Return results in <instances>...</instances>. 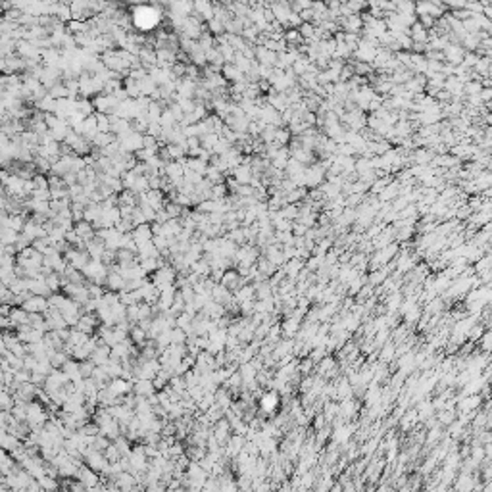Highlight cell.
I'll return each mask as SVG.
<instances>
[{
	"mask_svg": "<svg viewBox=\"0 0 492 492\" xmlns=\"http://www.w3.org/2000/svg\"><path fill=\"white\" fill-rule=\"evenodd\" d=\"M160 18H162V14L160 12H154V6L152 8H139V10H135L133 12V23L139 27L141 31H148L152 29L154 25L160 21Z\"/></svg>",
	"mask_w": 492,
	"mask_h": 492,
	"instance_id": "obj_1",
	"label": "cell"
},
{
	"mask_svg": "<svg viewBox=\"0 0 492 492\" xmlns=\"http://www.w3.org/2000/svg\"><path fill=\"white\" fill-rule=\"evenodd\" d=\"M175 281H177V271H175L173 267L164 266V267H160V269L154 271L150 283H152L158 290H164V288L175 287Z\"/></svg>",
	"mask_w": 492,
	"mask_h": 492,
	"instance_id": "obj_2",
	"label": "cell"
},
{
	"mask_svg": "<svg viewBox=\"0 0 492 492\" xmlns=\"http://www.w3.org/2000/svg\"><path fill=\"white\" fill-rule=\"evenodd\" d=\"M63 260L67 262V266H71V267H73V269H77V271H83V269H85V266L91 262V258H89L87 250H77V248H69V250L65 252Z\"/></svg>",
	"mask_w": 492,
	"mask_h": 492,
	"instance_id": "obj_3",
	"label": "cell"
},
{
	"mask_svg": "<svg viewBox=\"0 0 492 492\" xmlns=\"http://www.w3.org/2000/svg\"><path fill=\"white\" fill-rule=\"evenodd\" d=\"M143 137L144 135H139V133H127V135H123L118 139V143H120V148H122L123 152H129V154H135L139 152L141 148H143Z\"/></svg>",
	"mask_w": 492,
	"mask_h": 492,
	"instance_id": "obj_4",
	"label": "cell"
},
{
	"mask_svg": "<svg viewBox=\"0 0 492 492\" xmlns=\"http://www.w3.org/2000/svg\"><path fill=\"white\" fill-rule=\"evenodd\" d=\"M245 281L246 279L239 275V271H235V269H225L221 281H219V285H221L223 288H227L229 292H235V290H239V288L245 285Z\"/></svg>",
	"mask_w": 492,
	"mask_h": 492,
	"instance_id": "obj_5",
	"label": "cell"
},
{
	"mask_svg": "<svg viewBox=\"0 0 492 492\" xmlns=\"http://www.w3.org/2000/svg\"><path fill=\"white\" fill-rule=\"evenodd\" d=\"M77 481L83 485V487H87V489H94V487H98L100 485V475L96 473V471H92L91 467H87V465H81L79 469H77Z\"/></svg>",
	"mask_w": 492,
	"mask_h": 492,
	"instance_id": "obj_6",
	"label": "cell"
},
{
	"mask_svg": "<svg viewBox=\"0 0 492 492\" xmlns=\"http://www.w3.org/2000/svg\"><path fill=\"white\" fill-rule=\"evenodd\" d=\"M20 308L25 309L27 313H44V311L48 309V300H46L44 296H35V294H31L27 300H23V304Z\"/></svg>",
	"mask_w": 492,
	"mask_h": 492,
	"instance_id": "obj_7",
	"label": "cell"
},
{
	"mask_svg": "<svg viewBox=\"0 0 492 492\" xmlns=\"http://www.w3.org/2000/svg\"><path fill=\"white\" fill-rule=\"evenodd\" d=\"M8 321H10V327L20 329L23 325H29V313L25 309H21L20 306H14L8 313Z\"/></svg>",
	"mask_w": 492,
	"mask_h": 492,
	"instance_id": "obj_8",
	"label": "cell"
},
{
	"mask_svg": "<svg viewBox=\"0 0 492 492\" xmlns=\"http://www.w3.org/2000/svg\"><path fill=\"white\" fill-rule=\"evenodd\" d=\"M131 239L135 241V245H143V243H148V241H152L154 235H152V227H150V223H144V225H139V227H135L131 233Z\"/></svg>",
	"mask_w": 492,
	"mask_h": 492,
	"instance_id": "obj_9",
	"label": "cell"
},
{
	"mask_svg": "<svg viewBox=\"0 0 492 492\" xmlns=\"http://www.w3.org/2000/svg\"><path fill=\"white\" fill-rule=\"evenodd\" d=\"M92 362V366L94 368H102V366H106L108 362H110V346H106V344H98L94 350H92L91 358H89Z\"/></svg>",
	"mask_w": 492,
	"mask_h": 492,
	"instance_id": "obj_10",
	"label": "cell"
},
{
	"mask_svg": "<svg viewBox=\"0 0 492 492\" xmlns=\"http://www.w3.org/2000/svg\"><path fill=\"white\" fill-rule=\"evenodd\" d=\"M323 175H325V167L313 165L304 171V186H317L323 183Z\"/></svg>",
	"mask_w": 492,
	"mask_h": 492,
	"instance_id": "obj_11",
	"label": "cell"
},
{
	"mask_svg": "<svg viewBox=\"0 0 492 492\" xmlns=\"http://www.w3.org/2000/svg\"><path fill=\"white\" fill-rule=\"evenodd\" d=\"M108 389L112 390V394L116 398H123V394H129L133 390V383L131 381H125V379H112V383L108 385Z\"/></svg>",
	"mask_w": 492,
	"mask_h": 492,
	"instance_id": "obj_12",
	"label": "cell"
},
{
	"mask_svg": "<svg viewBox=\"0 0 492 492\" xmlns=\"http://www.w3.org/2000/svg\"><path fill=\"white\" fill-rule=\"evenodd\" d=\"M254 58L260 60V65H266V67H271V69L277 65V54L275 52H269V50L264 48V46H258V48L254 50Z\"/></svg>",
	"mask_w": 492,
	"mask_h": 492,
	"instance_id": "obj_13",
	"label": "cell"
},
{
	"mask_svg": "<svg viewBox=\"0 0 492 492\" xmlns=\"http://www.w3.org/2000/svg\"><path fill=\"white\" fill-rule=\"evenodd\" d=\"M73 231H75V235L87 245L89 241L94 239V235H96V231H94V227H92L91 223H87V221H79V223H75L73 225Z\"/></svg>",
	"mask_w": 492,
	"mask_h": 492,
	"instance_id": "obj_14",
	"label": "cell"
},
{
	"mask_svg": "<svg viewBox=\"0 0 492 492\" xmlns=\"http://www.w3.org/2000/svg\"><path fill=\"white\" fill-rule=\"evenodd\" d=\"M133 390L137 392L139 398H150V396H154V392H156L152 381H146V379H137V383L133 385Z\"/></svg>",
	"mask_w": 492,
	"mask_h": 492,
	"instance_id": "obj_15",
	"label": "cell"
},
{
	"mask_svg": "<svg viewBox=\"0 0 492 492\" xmlns=\"http://www.w3.org/2000/svg\"><path fill=\"white\" fill-rule=\"evenodd\" d=\"M444 58L450 62V65H460L461 60H463V56H465V52H463V48L458 46V44H448L446 48H444Z\"/></svg>",
	"mask_w": 492,
	"mask_h": 492,
	"instance_id": "obj_16",
	"label": "cell"
},
{
	"mask_svg": "<svg viewBox=\"0 0 492 492\" xmlns=\"http://www.w3.org/2000/svg\"><path fill=\"white\" fill-rule=\"evenodd\" d=\"M415 10L419 12V16H429V18H440L442 16V4L436 2H425V4H417Z\"/></svg>",
	"mask_w": 492,
	"mask_h": 492,
	"instance_id": "obj_17",
	"label": "cell"
},
{
	"mask_svg": "<svg viewBox=\"0 0 492 492\" xmlns=\"http://www.w3.org/2000/svg\"><path fill=\"white\" fill-rule=\"evenodd\" d=\"M410 33V39H411V42L413 44H425L427 41H429V33H427V29L419 23V21H415L413 25H411V31H408Z\"/></svg>",
	"mask_w": 492,
	"mask_h": 492,
	"instance_id": "obj_18",
	"label": "cell"
},
{
	"mask_svg": "<svg viewBox=\"0 0 492 492\" xmlns=\"http://www.w3.org/2000/svg\"><path fill=\"white\" fill-rule=\"evenodd\" d=\"M100 429V434L102 436H106L110 442H114L118 436H122V430H120V423L116 421V419H112V421H108V423H104V425H100L98 427Z\"/></svg>",
	"mask_w": 492,
	"mask_h": 492,
	"instance_id": "obj_19",
	"label": "cell"
},
{
	"mask_svg": "<svg viewBox=\"0 0 492 492\" xmlns=\"http://www.w3.org/2000/svg\"><path fill=\"white\" fill-rule=\"evenodd\" d=\"M338 21H340V25L348 31V33H358V31L364 27L362 16H358V14H350V16H346V18L338 20Z\"/></svg>",
	"mask_w": 492,
	"mask_h": 492,
	"instance_id": "obj_20",
	"label": "cell"
},
{
	"mask_svg": "<svg viewBox=\"0 0 492 492\" xmlns=\"http://www.w3.org/2000/svg\"><path fill=\"white\" fill-rule=\"evenodd\" d=\"M94 327H96V317H94L92 313H85V315L79 317L75 329L81 331V333H85V335H91L92 331H94Z\"/></svg>",
	"mask_w": 492,
	"mask_h": 492,
	"instance_id": "obj_21",
	"label": "cell"
},
{
	"mask_svg": "<svg viewBox=\"0 0 492 492\" xmlns=\"http://www.w3.org/2000/svg\"><path fill=\"white\" fill-rule=\"evenodd\" d=\"M116 139H118V137H116L114 133H96V135L92 137L91 144L92 146H96L98 150H102V148H106L108 144H112Z\"/></svg>",
	"mask_w": 492,
	"mask_h": 492,
	"instance_id": "obj_22",
	"label": "cell"
},
{
	"mask_svg": "<svg viewBox=\"0 0 492 492\" xmlns=\"http://www.w3.org/2000/svg\"><path fill=\"white\" fill-rule=\"evenodd\" d=\"M233 175H235V181L239 184H248L252 181V169H250V165L248 164H241L239 167H235L233 169Z\"/></svg>",
	"mask_w": 492,
	"mask_h": 492,
	"instance_id": "obj_23",
	"label": "cell"
},
{
	"mask_svg": "<svg viewBox=\"0 0 492 492\" xmlns=\"http://www.w3.org/2000/svg\"><path fill=\"white\" fill-rule=\"evenodd\" d=\"M225 81H231V83H241L245 81V75L233 65V63H225L223 65V75H221Z\"/></svg>",
	"mask_w": 492,
	"mask_h": 492,
	"instance_id": "obj_24",
	"label": "cell"
},
{
	"mask_svg": "<svg viewBox=\"0 0 492 492\" xmlns=\"http://www.w3.org/2000/svg\"><path fill=\"white\" fill-rule=\"evenodd\" d=\"M302 267H304V262H302L300 258H292V260H288L287 266L283 267V273H287V275L294 281V277H298V273H300Z\"/></svg>",
	"mask_w": 492,
	"mask_h": 492,
	"instance_id": "obj_25",
	"label": "cell"
},
{
	"mask_svg": "<svg viewBox=\"0 0 492 492\" xmlns=\"http://www.w3.org/2000/svg\"><path fill=\"white\" fill-rule=\"evenodd\" d=\"M129 337H131V340H133V344H137V346H144V342H146V338H148V333H146L143 327L133 325V327L129 329Z\"/></svg>",
	"mask_w": 492,
	"mask_h": 492,
	"instance_id": "obj_26",
	"label": "cell"
},
{
	"mask_svg": "<svg viewBox=\"0 0 492 492\" xmlns=\"http://www.w3.org/2000/svg\"><path fill=\"white\" fill-rule=\"evenodd\" d=\"M281 331L285 333V337L292 338L296 333H298V331H300V319H296V317H288V319L283 323Z\"/></svg>",
	"mask_w": 492,
	"mask_h": 492,
	"instance_id": "obj_27",
	"label": "cell"
},
{
	"mask_svg": "<svg viewBox=\"0 0 492 492\" xmlns=\"http://www.w3.org/2000/svg\"><path fill=\"white\" fill-rule=\"evenodd\" d=\"M37 483H39V487H41V491L44 492H56L58 491V481H56V477H48V475H42V477H39L37 479Z\"/></svg>",
	"mask_w": 492,
	"mask_h": 492,
	"instance_id": "obj_28",
	"label": "cell"
},
{
	"mask_svg": "<svg viewBox=\"0 0 492 492\" xmlns=\"http://www.w3.org/2000/svg\"><path fill=\"white\" fill-rule=\"evenodd\" d=\"M18 237H20V233H16V231H12V229L0 227V245L2 246H14L16 245V241H18Z\"/></svg>",
	"mask_w": 492,
	"mask_h": 492,
	"instance_id": "obj_29",
	"label": "cell"
},
{
	"mask_svg": "<svg viewBox=\"0 0 492 492\" xmlns=\"http://www.w3.org/2000/svg\"><path fill=\"white\" fill-rule=\"evenodd\" d=\"M194 10H196V12H200V16H202L206 21H210V20L214 18V4H208V2H196V4H194Z\"/></svg>",
	"mask_w": 492,
	"mask_h": 492,
	"instance_id": "obj_30",
	"label": "cell"
},
{
	"mask_svg": "<svg viewBox=\"0 0 492 492\" xmlns=\"http://www.w3.org/2000/svg\"><path fill=\"white\" fill-rule=\"evenodd\" d=\"M94 118H96V129H98V133H112V127H110V118L106 116V114H94Z\"/></svg>",
	"mask_w": 492,
	"mask_h": 492,
	"instance_id": "obj_31",
	"label": "cell"
},
{
	"mask_svg": "<svg viewBox=\"0 0 492 492\" xmlns=\"http://www.w3.org/2000/svg\"><path fill=\"white\" fill-rule=\"evenodd\" d=\"M35 106H37L42 114H52V112H54V106H56V100H52V98L46 94V96H44L42 100H39Z\"/></svg>",
	"mask_w": 492,
	"mask_h": 492,
	"instance_id": "obj_32",
	"label": "cell"
},
{
	"mask_svg": "<svg viewBox=\"0 0 492 492\" xmlns=\"http://www.w3.org/2000/svg\"><path fill=\"white\" fill-rule=\"evenodd\" d=\"M67 89L63 87V83H58V85H54L50 91H48V96L52 98V100H63V98H67Z\"/></svg>",
	"mask_w": 492,
	"mask_h": 492,
	"instance_id": "obj_33",
	"label": "cell"
},
{
	"mask_svg": "<svg viewBox=\"0 0 492 492\" xmlns=\"http://www.w3.org/2000/svg\"><path fill=\"white\" fill-rule=\"evenodd\" d=\"M12 408H14V398H12V394L6 392V390H0V410H2V411H10Z\"/></svg>",
	"mask_w": 492,
	"mask_h": 492,
	"instance_id": "obj_34",
	"label": "cell"
},
{
	"mask_svg": "<svg viewBox=\"0 0 492 492\" xmlns=\"http://www.w3.org/2000/svg\"><path fill=\"white\" fill-rule=\"evenodd\" d=\"M169 342L171 344H184L186 342V333L181 331V329H177V327H173L169 331Z\"/></svg>",
	"mask_w": 492,
	"mask_h": 492,
	"instance_id": "obj_35",
	"label": "cell"
},
{
	"mask_svg": "<svg viewBox=\"0 0 492 492\" xmlns=\"http://www.w3.org/2000/svg\"><path fill=\"white\" fill-rule=\"evenodd\" d=\"M277 402H279V398H277L275 392H269V394H266V396L262 398V408H264L266 411H271L277 406Z\"/></svg>",
	"mask_w": 492,
	"mask_h": 492,
	"instance_id": "obj_36",
	"label": "cell"
},
{
	"mask_svg": "<svg viewBox=\"0 0 492 492\" xmlns=\"http://www.w3.org/2000/svg\"><path fill=\"white\" fill-rule=\"evenodd\" d=\"M92 371H94V366H92L91 360L79 362V373H81V379H91Z\"/></svg>",
	"mask_w": 492,
	"mask_h": 492,
	"instance_id": "obj_37",
	"label": "cell"
},
{
	"mask_svg": "<svg viewBox=\"0 0 492 492\" xmlns=\"http://www.w3.org/2000/svg\"><path fill=\"white\" fill-rule=\"evenodd\" d=\"M485 460H487V454H485L483 446H475V448L471 450V460L469 461H473L475 465H479L481 461H485Z\"/></svg>",
	"mask_w": 492,
	"mask_h": 492,
	"instance_id": "obj_38",
	"label": "cell"
},
{
	"mask_svg": "<svg viewBox=\"0 0 492 492\" xmlns=\"http://www.w3.org/2000/svg\"><path fill=\"white\" fill-rule=\"evenodd\" d=\"M387 279V269L383 267V269H379V271H371V275H369V285L371 287H377L381 281H385Z\"/></svg>",
	"mask_w": 492,
	"mask_h": 492,
	"instance_id": "obj_39",
	"label": "cell"
},
{
	"mask_svg": "<svg viewBox=\"0 0 492 492\" xmlns=\"http://www.w3.org/2000/svg\"><path fill=\"white\" fill-rule=\"evenodd\" d=\"M458 491L460 492H473V481L469 479V475H461V479L458 481Z\"/></svg>",
	"mask_w": 492,
	"mask_h": 492,
	"instance_id": "obj_40",
	"label": "cell"
},
{
	"mask_svg": "<svg viewBox=\"0 0 492 492\" xmlns=\"http://www.w3.org/2000/svg\"><path fill=\"white\" fill-rule=\"evenodd\" d=\"M33 200H41V202H50V192L48 188H35L31 194Z\"/></svg>",
	"mask_w": 492,
	"mask_h": 492,
	"instance_id": "obj_41",
	"label": "cell"
},
{
	"mask_svg": "<svg viewBox=\"0 0 492 492\" xmlns=\"http://www.w3.org/2000/svg\"><path fill=\"white\" fill-rule=\"evenodd\" d=\"M479 402H481V398H479V396H471V398L461 400L460 408H461V410H465V411H469V410H473L475 406H479Z\"/></svg>",
	"mask_w": 492,
	"mask_h": 492,
	"instance_id": "obj_42",
	"label": "cell"
},
{
	"mask_svg": "<svg viewBox=\"0 0 492 492\" xmlns=\"http://www.w3.org/2000/svg\"><path fill=\"white\" fill-rule=\"evenodd\" d=\"M413 158H415L417 164H425V162H430V160L434 158V154H432V150H430V152L429 150H417Z\"/></svg>",
	"mask_w": 492,
	"mask_h": 492,
	"instance_id": "obj_43",
	"label": "cell"
},
{
	"mask_svg": "<svg viewBox=\"0 0 492 492\" xmlns=\"http://www.w3.org/2000/svg\"><path fill=\"white\" fill-rule=\"evenodd\" d=\"M392 358H394V344L389 342V344L383 348V352H381V360L387 364V362H390Z\"/></svg>",
	"mask_w": 492,
	"mask_h": 492,
	"instance_id": "obj_44",
	"label": "cell"
},
{
	"mask_svg": "<svg viewBox=\"0 0 492 492\" xmlns=\"http://www.w3.org/2000/svg\"><path fill=\"white\" fill-rule=\"evenodd\" d=\"M31 181H33V184H35V188H48V177H46V175L37 173Z\"/></svg>",
	"mask_w": 492,
	"mask_h": 492,
	"instance_id": "obj_45",
	"label": "cell"
},
{
	"mask_svg": "<svg viewBox=\"0 0 492 492\" xmlns=\"http://www.w3.org/2000/svg\"><path fill=\"white\" fill-rule=\"evenodd\" d=\"M444 306V300L442 298H434V300H430L429 304H427V311L429 313H438L440 309Z\"/></svg>",
	"mask_w": 492,
	"mask_h": 492,
	"instance_id": "obj_46",
	"label": "cell"
},
{
	"mask_svg": "<svg viewBox=\"0 0 492 492\" xmlns=\"http://www.w3.org/2000/svg\"><path fill=\"white\" fill-rule=\"evenodd\" d=\"M387 186H389L387 192H381V198H383V200H390V198H394V196L398 194V186H396V183L387 184Z\"/></svg>",
	"mask_w": 492,
	"mask_h": 492,
	"instance_id": "obj_47",
	"label": "cell"
},
{
	"mask_svg": "<svg viewBox=\"0 0 492 492\" xmlns=\"http://www.w3.org/2000/svg\"><path fill=\"white\" fill-rule=\"evenodd\" d=\"M477 62H479V56H475V54H467V56H463V62H461V65H463L465 69H469V67L477 65Z\"/></svg>",
	"mask_w": 492,
	"mask_h": 492,
	"instance_id": "obj_48",
	"label": "cell"
},
{
	"mask_svg": "<svg viewBox=\"0 0 492 492\" xmlns=\"http://www.w3.org/2000/svg\"><path fill=\"white\" fill-rule=\"evenodd\" d=\"M438 419H440V423H446V425H450V423L454 421V411H442Z\"/></svg>",
	"mask_w": 492,
	"mask_h": 492,
	"instance_id": "obj_49",
	"label": "cell"
},
{
	"mask_svg": "<svg viewBox=\"0 0 492 492\" xmlns=\"http://www.w3.org/2000/svg\"><path fill=\"white\" fill-rule=\"evenodd\" d=\"M489 262H491V258H489V256H485V258L481 260V264H477V267H475V269H477V273H479V271H489Z\"/></svg>",
	"mask_w": 492,
	"mask_h": 492,
	"instance_id": "obj_50",
	"label": "cell"
},
{
	"mask_svg": "<svg viewBox=\"0 0 492 492\" xmlns=\"http://www.w3.org/2000/svg\"><path fill=\"white\" fill-rule=\"evenodd\" d=\"M411 233H413V229H411V227H406V229H402V233H398V239L400 241H406V239L411 237Z\"/></svg>",
	"mask_w": 492,
	"mask_h": 492,
	"instance_id": "obj_51",
	"label": "cell"
},
{
	"mask_svg": "<svg viewBox=\"0 0 492 492\" xmlns=\"http://www.w3.org/2000/svg\"><path fill=\"white\" fill-rule=\"evenodd\" d=\"M483 350H485V352L491 350V333H485V335H483Z\"/></svg>",
	"mask_w": 492,
	"mask_h": 492,
	"instance_id": "obj_52",
	"label": "cell"
},
{
	"mask_svg": "<svg viewBox=\"0 0 492 492\" xmlns=\"http://www.w3.org/2000/svg\"><path fill=\"white\" fill-rule=\"evenodd\" d=\"M4 206H6V196L0 194V210H4Z\"/></svg>",
	"mask_w": 492,
	"mask_h": 492,
	"instance_id": "obj_53",
	"label": "cell"
},
{
	"mask_svg": "<svg viewBox=\"0 0 492 492\" xmlns=\"http://www.w3.org/2000/svg\"><path fill=\"white\" fill-rule=\"evenodd\" d=\"M2 254H4V246L0 245V256H2Z\"/></svg>",
	"mask_w": 492,
	"mask_h": 492,
	"instance_id": "obj_54",
	"label": "cell"
},
{
	"mask_svg": "<svg viewBox=\"0 0 492 492\" xmlns=\"http://www.w3.org/2000/svg\"><path fill=\"white\" fill-rule=\"evenodd\" d=\"M0 390H4V385H2V383H0Z\"/></svg>",
	"mask_w": 492,
	"mask_h": 492,
	"instance_id": "obj_55",
	"label": "cell"
},
{
	"mask_svg": "<svg viewBox=\"0 0 492 492\" xmlns=\"http://www.w3.org/2000/svg\"><path fill=\"white\" fill-rule=\"evenodd\" d=\"M0 362H2V356H0Z\"/></svg>",
	"mask_w": 492,
	"mask_h": 492,
	"instance_id": "obj_56",
	"label": "cell"
}]
</instances>
